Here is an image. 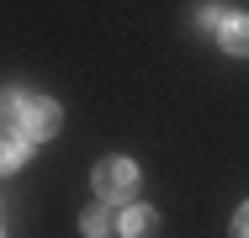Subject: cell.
Masks as SVG:
<instances>
[{
  "label": "cell",
  "instance_id": "7a4b0ae2",
  "mask_svg": "<svg viewBox=\"0 0 249 238\" xmlns=\"http://www.w3.org/2000/svg\"><path fill=\"white\" fill-rule=\"evenodd\" d=\"M21 133H27V138H53V133H58V106H53V101H27Z\"/></svg>",
  "mask_w": 249,
  "mask_h": 238
},
{
  "label": "cell",
  "instance_id": "8992f818",
  "mask_svg": "<svg viewBox=\"0 0 249 238\" xmlns=\"http://www.w3.org/2000/svg\"><path fill=\"white\" fill-rule=\"evenodd\" d=\"M21 111H27V101L16 90H0V122H21Z\"/></svg>",
  "mask_w": 249,
  "mask_h": 238
},
{
  "label": "cell",
  "instance_id": "3957f363",
  "mask_svg": "<svg viewBox=\"0 0 249 238\" xmlns=\"http://www.w3.org/2000/svg\"><path fill=\"white\" fill-rule=\"evenodd\" d=\"M217 37H223V48H228V53H249V16H223Z\"/></svg>",
  "mask_w": 249,
  "mask_h": 238
},
{
  "label": "cell",
  "instance_id": "6da1fadb",
  "mask_svg": "<svg viewBox=\"0 0 249 238\" xmlns=\"http://www.w3.org/2000/svg\"><path fill=\"white\" fill-rule=\"evenodd\" d=\"M133 190H138V170L127 159H101L96 164V196H106V201H133Z\"/></svg>",
  "mask_w": 249,
  "mask_h": 238
},
{
  "label": "cell",
  "instance_id": "5b68a950",
  "mask_svg": "<svg viewBox=\"0 0 249 238\" xmlns=\"http://www.w3.org/2000/svg\"><path fill=\"white\" fill-rule=\"evenodd\" d=\"M21 153H27V143L0 122V170H16V164H21Z\"/></svg>",
  "mask_w": 249,
  "mask_h": 238
},
{
  "label": "cell",
  "instance_id": "277c9868",
  "mask_svg": "<svg viewBox=\"0 0 249 238\" xmlns=\"http://www.w3.org/2000/svg\"><path fill=\"white\" fill-rule=\"evenodd\" d=\"M149 233H154L149 206H122V238H149Z\"/></svg>",
  "mask_w": 249,
  "mask_h": 238
},
{
  "label": "cell",
  "instance_id": "ba28073f",
  "mask_svg": "<svg viewBox=\"0 0 249 238\" xmlns=\"http://www.w3.org/2000/svg\"><path fill=\"white\" fill-rule=\"evenodd\" d=\"M233 238H249V201L233 212Z\"/></svg>",
  "mask_w": 249,
  "mask_h": 238
},
{
  "label": "cell",
  "instance_id": "52a82bcc",
  "mask_svg": "<svg viewBox=\"0 0 249 238\" xmlns=\"http://www.w3.org/2000/svg\"><path fill=\"white\" fill-rule=\"evenodd\" d=\"M111 233V212H85V238H106Z\"/></svg>",
  "mask_w": 249,
  "mask_h": 238
}]
</instances>
